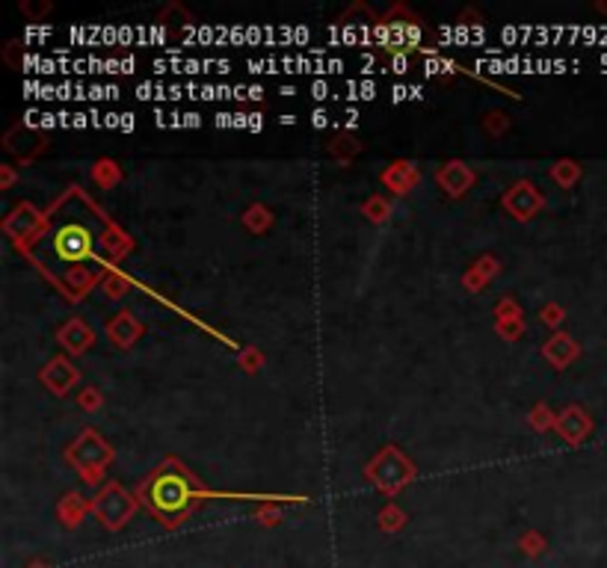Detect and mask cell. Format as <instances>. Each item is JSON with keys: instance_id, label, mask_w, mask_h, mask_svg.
Returning <instances> with one entry per match:
<instances>
[{"instance_id": "3", "label": "cell", "mask_w": 607, "mask_h": 568, "mask_svg": "<svg viewBox=\"0 0 607 568\" xmlns=\"http://www.w3.org/2000/svg\"><path fill=\"white\" fill-rule=\"evenodd\" d=\"M51 33H54V30H51V27H27V30H24V39H27V42H36V39H48Z\"/></svg>"}, {"instance_id": "2", "label": "cell", "mask_w": 607, "mask_h": 568, "mask_svg": "<svg viewBox=\"0 0 607 568\" xmlns=\"http://www.w3.org/2000/svg\"><path fill=\"white\" fill-rule=\"evenodd\" d=\"M54 249L62 261H80V258H89L92 255V234L89 228H83L78 222H69L62 225L54 237Z\"/></svg>"}, {"instance_id": "13", "label": "cell", "mask_w": 607, "mask_h": 568, "mask_svg": "<svg viewBox=\"0 0 607 568\" xmlns=\"http://www.w3.org/2000/svg\"><path fill=\"white\" fill-rule=\"evenodd\" d=\"M261 127H264V119H261L258 113H252L249 116V131H261Z\"/></svg>"}, {"instance_id": "1", "label": "cell", "mask_w": 607, "mask_h": 568, "mask_svg": "<svg viewBox=\"0 0 607 568\" xmlns=\"http://www.w3.org/2000/svg\"><path fill=\"white\" fill-rule=\"evenodd\" d=\"M152 503L163 512V516H178V512H184L187 503H190L187 482L181 477H166L163 474L152 486Z\"/></svg>"}, {"instance_id": "8", "label": "cell", "mask_w": 607, "mask_h": 568, "mask_svg": "<svg viewBox=\"0 0 607 568\" xmlns=\"http://www.w3.org/2000/svg\"><path fill=\"white\" fill-rule=\"evenodd\" d=\"M472 42H474V45H486V30L481 24L472 30Z\"/></svg>"}, {"instance_id": "16", "label": "cell", "mask_w": 607, "mask_h": 568, "mask_svg": "<svg viewBox=\"0 0 607 568\" xmlns=\"http://www.w3.org/2000/svg\"><path fill=\"white\" fill-rule=\"evenodd\" d=\"M279 122H282V125H294V122H296V116H282Z\"/></svg>"}, {"instance_id": "14", "label": "cell", "mask_w": 607, "mask_h": 568, "mask_svg": "<svg viewBox=\"0 0 607 568\" xmlns=\"http://www.w3.org/2000/svg\"><path fill=\"white\" fill-rule=\"evenodd\" d=\"M217 125H219V127H229V125H234V116H229V113H219V116H217Z\"/></svg>"}, {"instance_id": "4", "label": "cell", "mask_w": 607, "mask_h": 568, "mask_svg": "<svg viewBox=\"0 0 607 568\" xmlns=\"http://www.w3.org/2000/svg\"><path fill=\"white\" fill-rule=\"evenodd\" d=\"M312 95H314L317 101H323L326 95H332V87H329L326 80H314V83H312Z\"/></svg>"}, {"instance_id": "9", "label": "cell", "mask_w": 607, "mask_h": 568, "mask_svg": "<svg viewBox=\"0 0 607 568\" xmlns=\"http://www.w3.org/2000/svg\"><path fill=\"white\" fill-rule=\"evenodd\" d=\"M181 119H184L187 127H199V125H201V116H199V113H184V116H181Z\"/></svg>"}, {"instance_id": "6", "label": "cell", "mask_w": 607, "mask_h": 568, "mask_svg": "<svg viewBox=\"0 0 607 568\" xmlns=\"http://www.w3.org/2000/svg\"><path fill=\"white\" fill-rule=\"evenodd\" d=\"M359 92H361V98H365V101H368V98H374V95H377V83H374V80L359 83Z\"/></svg>"}, {"instance_id": "7", "label": "cell", "mask_w": 607, "mask_h": 568, "mask_svg": "<svg viewBox=\"0 0 607 568\" xmlns=\"http://www.w3.org/2000/svg\"><path fill=\"white\" fill-rule=\"evenodd\" d=\"M312 125H314V127H326V125H329V113H326V110H314Z\"/></svg>"}, {"instance_id": "15", "label": "cell", "mask_w": 607, "mask_h": 568, "mask_svg": "<svg viewBox=\"0 0 607 568\" xmlns=\"http://www.w3.org/2000/svg\"><path fill=\"white\" fill-rule=\"evenodd\" d=\"M261 95H264V89H261V87H249V98H252V101H258Z\"/></svg>"}, {"instance_id": "5", "label": "cell", "mask_w": 607, "mask_h": 568, "mask_svg": "<svg viewBox=\"0 0 607 568\" xmlns=\"http://www.w3.org/2000/svg\"><path fill=\"white\" fill-rule=\"evenodd\" d=\"M406 98H412V89H409V87H403V83H397V87L391 89V101H394V104H400V101H406Z\"/></svg>"}, {"instance_id": "11", "label": "cell", "mask_w": 607, "mask_h": 568, "mask_svg": "<svg viewBox=\"0 0 607 568\" xmlns=\"http://www.w3.org/2000/svg\"><path fill=\"white\" fill-rule=\"evenodd\" d=\"M87 125H92L87 113H74V127H87Z\"/></svg>"}, {"instance_id": "10", "label": "cell", "mask_w": 607, "mask_h": 568, "mask_svg": "<svg viewBox=\"0 0 607 568\" xmlns=\"http://www.w3.org/2000/svg\"><path fill=\"white\" fill-rule=\"evenodd\" d=\"M119 127H122V131H134V116L131 113H122Z\"/></svg>"}, {"instance_id": "12", "label": "cell", "mask_w": 607, "mask_h": 568, "mask_svg": "<svg viewBox=\"0 0 607 568\" xmlns=\"http://www.w3.org/2000/svg\"><path fill=\"white\" fill-rule=\"evenodd\" d=\"M119 119H122L119 113H107L104 116V127H119Z\"/></svg>"}]
</instances>
